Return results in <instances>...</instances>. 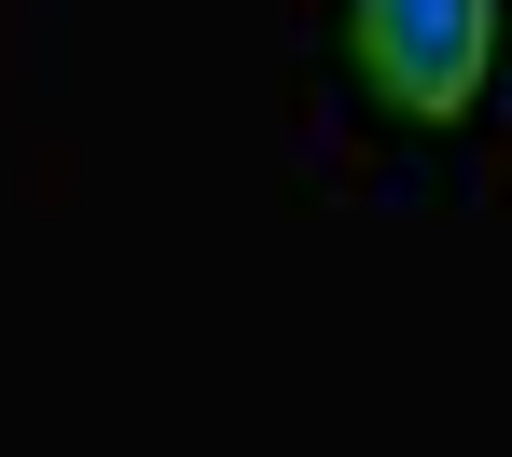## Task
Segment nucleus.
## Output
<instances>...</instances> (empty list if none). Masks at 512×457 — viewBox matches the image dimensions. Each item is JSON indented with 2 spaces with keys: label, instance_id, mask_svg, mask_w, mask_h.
Here are the masks:
<instances>
[{
  "label": "nucleus",
  "instance_id": "1",
  "mask_svg": "<svg viewBox=\"0 0 512 457\" xmlns=\"http://www.w3.org/2000/svg\"><path fill=\"white\" fill-rule=\"evenodd\" d=\"M346 56H360L374 111L471 125L499 84V0H346Z\"/></svg>",
  "mask_w": 512,
  "mask_h": 457
}]
</instances>
